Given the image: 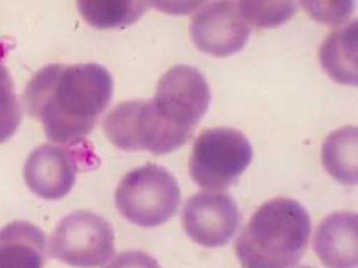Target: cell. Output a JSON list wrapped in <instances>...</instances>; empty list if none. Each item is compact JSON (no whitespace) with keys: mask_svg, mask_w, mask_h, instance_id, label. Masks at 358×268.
Segmentation results:
<instances>
[{"mask_svg":"<svg viewBox=\"0 0 358 268\" xmlns=\"http://www.w3.org/2000/svg\"><path fill=\"white\" fill-rule=\"evenodd\" d=\"M113 97V78L97 64L49 65L29 81L26 109L41 119L50 141L76 147L96 128Z\"/></svg>","mask_w":358,"mask_h":268,"instance_id":"1","label":"cell"},{"mask_svg":"<svg viewBox=\"0 0 358 268\" xmlns=\"http://www.w3.org/2000/svg\"><path fill=\"white\" fill-rule=\"evenodd\" d=\"M309 212L293 199L275 198L261 205L235 241L243 268H293L309 246Z\"/></svg>","mask_w":358,"mask_h":268,"instance_id":"2","label":"cell"},{"mask_svg":"<svg viewBox=\"0 0 358 268\" xmlns=\"http://www.w3.org/2000/svg\"><path fill=\"white\" fill-rule=\"evenodd\" d=\"M181 192L172 173L160 165L147 164L125 174L115 189L118 212L144 228L163 225L178 212Z\"/></svg>","mask_w":358,"mask_h":268,"instance_id":"3","label":"cell"},{"mask_svg":"<svg viewBox=\"0 0 358 268\" xmlns=\"http://www.w3.org/2000/svg\"><path fill=\"white\" fill-rule=\"evenodd\" d=\"M252 160V147L241 131L211 128L199 134L189 157V173L200 188L223 191L236 184Z\"/></svg>","mask_w":358,"mask_h":268,"instance_id":"4","label":"cell"},{"mask_svg":"<svg viewBox=\"0 0 358 268\" xmlns=\"http://www.w3.org/2000/svg\"><path fill=\"white\" fill-rule=\"evenodd\" d=\"M103 131L121 151H148L159 156L176 151L188 141L160 117L152 100L115 105L103 119Z\"/></svg>","mask_w":358,"mask_h":268,"instance_id":"5","label":"cell"},{"mask_svg":"<svg viewBox=\"0 0 358 268\" xmlns=\"http://www.w3.org/2000/svg\"><path fill=\"white\" fill-rule=\"evenodd\" d=\"M50 255L77 268H97L106 265L114 251V231L110 223L90 211H76L62 218L49 241Z\"/></svg>","mask_w":358,"mask_h":268,"instance_id":"6","label":"cell"},{"mask_svg":"<svg viewBox=\"0 0 358 268\" xmlns=\"http://www.w3.org/2000/svg\"><path fill=\"white\" fill-rule=\"evenodd\" d=\"M152 102L160 117L189 140L208 110L211 90L197 68L179 65L171 67L160 78Z\"/></svg>","mask_w":358,"mask_h":268,"instance_id":"7","label":"cell"},{"mask_svg":"<svg viewBox=\"0 0 358 268\" xmlns=\"http://www.w3.org/2000/svg\"><path fill=\"white\" fill-rule=\"evenodd\" d=\"M191 38L196 47L208 55L224 58L242 50L251 27L235 1L201 4L191 19Z\"/></svg>","mask_w":358,"mask_h":268,"instance_id":"8","label":"cell"},{"mask_svg":"<svg viewBox=\"0 0 358 268\" xmlns=\"http://www.w3.org/2000/svg\"><path fill=\"white\" fill-rule=\"evenodd\" d=\"M242 223L238 204L227 193L200 192L185 201L181 224L187 234L206 248L226 246Z\"/></svg>","mask_w":358,"mask_h":268,"instance_id":"9","label":"cell"},{"mask_svg":"<svg viewBox=\"0 0 358 268\" xmlns=\"http://www.w3.org/2000/svg\"><path fill=\"white\" fill-rule=\"evenodd\" d=\"M80 168L74 147L43 144L34 149L24 165V181L34 195L59 200L73 189Z\"/></svg>","mask_w":358,"mask_h":268,"instance_id":"10","label":"cell"},{"mask_svg":"<svg viewBox=\"0 0 358 268\" xmlns=\"http://www.w3.org/2000/svg\"><path fill=\"white\" fill-rule=\"evenodd\" d=\"M313 247L325 267L357 268V214L340 211L326 216L315 230Z\"/></svg>","mask_w":358,"mask_h":268,"instance_id":"11","label":"cell"},{"mask_svg":"<svg viewBox=\"0 0 358 268\" xmlns=\"http://www.w3.org/2000/svg\"><path fill=\"white\" fill-rule=\"evenodd\" d=\"M46 234L29 221H13L0 230V268H43Z\"/></svg>","mask_w":358,"mask_h":268,"instance_id":"12","label":"cell"},{"mask_svg":"<svg viewBox=\"0 0 358 268\" xmlns=\"http://www.w3.org/2000/svg\"><path fill=\"white\" fill-rule=\"evenodd\" d=\"M320 59L324 70L334 81L357 84V20L326 38Z\"/></svg>","mask_w":358,"mask_h":268,"instance_id":"13","label":"cell"},{"mask_svg":"<svg viewBox=\"0 0 358 268\" xmlns=\"http://www.w3.org/2000/svg\"><path fill=\"white\" fill-rule=\"evenodd\" d=\"M322 164L326 172L338 183L357 185V126H343L326 137L322 145Z\"/></svg>","mask_w":358,"mask_h":268,"instance_id":"14","label":"cell"},{"mask_svg":"<svg viewBox=\"0 0 358 268\" xmlns=\"http://www.w3.org/2000/svg\"><path fill=\"white\" fill-rule=\"evenodd\" d=\"M77 6L90 26L110 29L134 23L143 15L147 4L141 1H80Z\"/></svg>","mask_w":358,"mask_h":268,"instance_id":"15","label":"cell"},{"mask_svg":"<svg viewBox=\"0 0 358 268\" xmlns=\"http://www.w3.org/2000/svg\"><path fill=\"white\" fill-rule=\"evenodd\" d=\"M1 59L3 54L0 52V144L15 134L22 121V107L14 90V82Z\"/></svg>","mask_w":358,"mask_h":268,"instance_id":"16","label":"cell"},{"mask_svg":"<svg viewBox=\"0 0 358 268\" xmlns=\"http://www.w3.org/2000/svg\"><path fill=\"white\" fill-rule=\"evenodd\" d=\"M239 7L245 15L248 24L257 27H275L295 14L293 3H254L242 1Z\"/></svg>","mask_w":358,"mask_h":268,"instance_id":"17","label":"cell"},{"mask_svg":"<svg viewBox=\"0 0 358 268\" xmlns=\"http://www.w3.org/2000/svg\"><path fill=\"white\" fill-rule=\"evenodd\" d=\"M105 268H162L159 262L149 253L138 250L118 253Z\"/></svg>","mask_w":358,"mask_h":268,"instance_id":"18","label":"cell"},{"mask_svg":"<svg viewBox=\"0 0 358 268\" xmlns=\"http://www.w3.org/2000/svg\"><path fill=\"white\" fill-rule=\"evenodd\" d=\"M299 268H313V267H299Z\"/></svg>","mask_w":358,"mask_h":268,"instance_id":"19","label":"cell"}]
</instances>
